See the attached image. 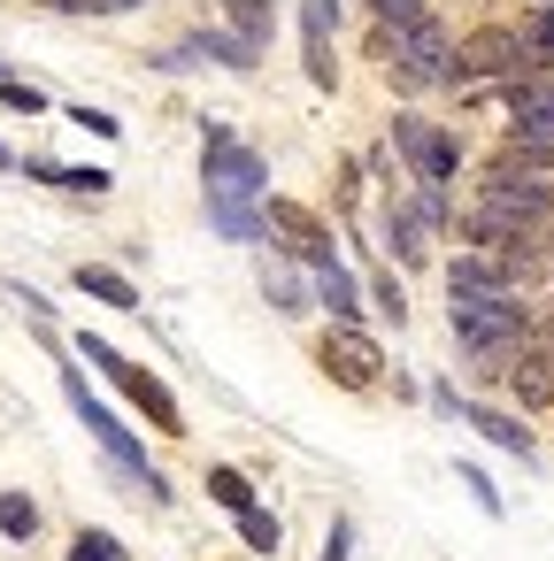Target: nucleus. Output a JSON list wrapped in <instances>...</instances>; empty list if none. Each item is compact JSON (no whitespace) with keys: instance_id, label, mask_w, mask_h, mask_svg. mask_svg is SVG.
Segmentation results:
<instances>
[{"instance_id":"obj_36","label":"nucleus","mask_w":554,"mask_h":561,"mask_svg":"<svg viewBox=\"0 0 554 561\" xmlns=\"http://www.w3.org/2000/svg\"><path fill=\"white\" fill-rule=\"evenodd\" d=\"M531 9H539V0H531Z\"/></svg>"},{"instance_id":"obj_12","label":"nucleus","mask_w":554,"mask_h":561,"mask_svg":"<svg viewBox=\"0 0 554 561\" xmlns=\"http://www.w3.org/2000/svg\"><path fill=\"white\" fill-rule=\"evenodd\" d=\"M508 400H516V415H546L554 408V354H539V346H523L516 362H508Z\"/></svg>"},{"instance_id":"obj_27","label":"nucleus","mask_w":554,"mask_h":561,"mask_svg":"<svg viewBox=\"0 0 554 561\" xmlns=\"http://www.w3.org/2000/svg\"><path fill=\"white\" fill-rule=\"evenodd\" d=\"M208 500H224V507L239 515V507H247L255 492H247V477H239V469H208Z\"/></svg>"},{"instance_id":"obj_9","label":"nucleus","mask_w":554,"mask_h":561,"mask_svg":"<svg viewBox=\"0 0 554 561\" xmlns=\"http://www.w3.org/2000/svg\"><path fill=\"white\" fill-rule=\"evenodd\" d=\"M262 247L285 262H316V254H331V224L285 193H262Z\"/></svg>"},{"instance_id":"obj_34","label":"nucleus","mask_w":554,"mask_h":561,"mask_svg":"<svg viewBox=\"0 0 554 561\" xmlns=\"http://www.w3.org/2000/svg\"><path fill=\"white\" fill-rule=\"evenodd\" d=\"M0 170H16V154H9V147H0Z\"/></svg>"},{"instance_id":"obj_14","label":"nucleus","mask_w":554,"mask_h":561,"mask_svg":"<svg viewBox=\"0 0 554 561\" xmlns=\"http://www.w3.org/2000/svg\"><path fill=\"white\" fill-rule=\"evenodd\" d=\"M500 262L516 270V285H539V277H554V224H531V231H516V239L500 247Z\"/></svg>"},{"instance_id":"obj_22","label":"nucleus","mask_w":554,"mask_h":561,"mask_svg":"<svg viewBox=\"0 0 554 561\" xmlns=\"http://www.w3.org/2000/svg\"><path fill=\"white\" fill-rule=\"evenodd\" d=\"M239 538H247L255 553H278V546H285V530H278V515H270L262 500H247V507H239Z\"/></svg>"},{"instance_id":"obj_10","label":"nucleus","mask_w":554,"mask_h":561,"mask_svg":"<svg viewBox=\"0 0 554 561\" xmlns=\"http://www.w3.org/2000/svg\"><path fill=\"white\" fill-rule=\"evenodd\" d=\"M500 293H523V285H516V270H508L500 254L462 247V254L446 262V300H500Z\"/></svg>"},{"instance_id":"obj_15","label":"nucleus","mask_w":554,"mask_h":561,"mask_svg":"<svg viewBox=\"0 0 554 561\" xmlns=\"http://www.w3.org/2000/svg\"><path fill=\"white\" fill-rule=\"evenodd\" d=\"M423 16H431V0H370V55L385 62L393 39H400L408 24H423Z\"/></svg>"},{"instance_id":"obj_4","label":"nucleus","mask_w":554,"mask_h":561,"mask_svg":"<svg viewBox=\"0 0 554 561\" xmlns=\"http://www.w3.org/2000/svg\"><path fill=\"white\" fill-rule=\"evenodd\" d=\"M63 392H70V415H78V423L101 438V454H109V461H116V469H124V477L147 492V500H170V484H162V477H155V461H147V446H139V438H132V431H124L109 408H101V392L86 385V369H70V354H63Z\"/></svg>"},{"instance_id":"obj_7","label":"nucleus","mask_w":554,"mask_h":561,"mask_svg":"<svg viewBox=\"0 0 554 561\" xmlns=\"http://www.w3.org/2000/svg\"><path fill=\"white\" fill-rule=\"evenodd\" d=\"M308 354H316V369H324L339 392H377V385H385V346H377V331H362V323H324V331L308 339Z\"/></svg>"},{"instance_id":"obj_5","label":"nucleus","mask_w":554,"mask_h":561,"mask_svg":"<svg viewBox=\"0 0 554 561\" xmlns=\"http://www.w3.org/2000/svg\"><path fill=\"white\" fill-rule=\"evenodd\" d=\"M78 354H86V362H93V369H101V377H109V385H116L147 423H155V431H162V438H178V431H185V408H178V392H170L155 369H139L132 354H116L101 331H78Z\"/></svg>"},{"instance_id":"obj_21","label":"nucleus","mask_w":554,"mask_h":561,"mask_svg":"<svg viewBox=\"0 0 554 561\" xmlns=\"http://www.w3.org/2000/svg\"><path fill=\"white\" fill-rule=\"evenodd\" d=\"M408 208H416V224H423V231H454V193H446V185H416V193H408Z\"/></svg>"},{"instance_id":"obj_26","label":"nucleus","mask_w":554,"mask_h":561,"mask_svg":"<svg viewBox=\"0 0 554 561\" xmlns=\"http://www.w3.org/2000/svg\"><path fill=\"white\" fill-rule=\"evenodd\" d=\"M370 300H377V316H385V323H408V293H400V285L385 277V270L370 277Z\"/></svg>"},{"instance_id":"obj_20","label":"nucleus","mask_w":554,"mask_h":561,"mask_svg":"<svg viewBox=\"0 0 554 561\" xmlns=\"http://www.w3.org/2000/svg\"><path fill=\"white\" fill-rule=\"evenodd\" d=\"M224 16H231V32L262 55V47H270V32H278V24H270V16H278V0H224Z\"/></svg>"},{"instance_id":"obj_31","label":"nucleus","mask_w":554,"mask_h":561,"mask_svg":"<svg viewBox=\"0 0 554 561\" xmlns=\"http://www.w3.org/2000/svg\"><path fill=\"white\" fill-rule=\"evenodd\" d=\"M63 193H86V201H101V193H109V170H70V162H63Z\"/></svg>"},{"instance_id":"obj_2","label":"nucleus","mask_w":554,"mask_h":561,"mask_svg":"<svg viewBox=\"0 0 554 561\" xmlns=\"http://www.w3.org/2000/svg\"><path fill=\"white\" fill-rule=\"evenodd\" d=\"M531 308H523V293H500V300H454V346H462V362L477 369V377H508V362L531 346Z\"/></svg>"},{"instance_id":"obj_17","label":"nucleus","mask_w":554,"mask_h":561,"mask_svg":"<svg viewBox=\"0 0 554 561\" xmlns=\"http://www.w3.org/2000/svg\"><path fill=\"white\" fill-rule=\"evenodd\" d=\"M70 285H78L86 300H101V308H116V316H139V285H132V277H116V270H101V262H86V270H70Z\"/></svg>"},{"instance_id":"obj_28","label":"nucleus","mask_w":554,"mask_h":561,"mask_svg":"<svg viewBox=\"0 0 554 561\" xmlns=\"http://www.w3.org/2000/svg\"><path fill=\"white\" fill-rule=\"evenodd\" d=\"M70 561H124V546H116L109 530H78V538H70Z\"/></svg>"},{"instance_id":"obj_23","label":"nucleus","mask_w":554,"mask_h":561,"mask_svg":"<svg viewBox=\"0 0 554 561\" xmlns=\"http://www.w3.org/2000/svg\"><path fill=\"white\" fill-rule=\"evenodd\" d=\"M32 530H39V500H32V492H0V538L24 546Z\"/></svg>"},{"instance_id":"obj_32","label":"nucleus","mask_w":554,"mask_h":561,"mask_svg":"<svg viewBox=\"0 0 554 561\" xmlns=\"http://www.w3.org/2000/svg\"><path fill=\"white\" fill-rule=\"evenodd\" d=\"M324 561H354V523H347V515H331V530H324Z\"/></svg>"},{"instance_id":"obj_25","label":"nucleus","mask_w":554,"mask_h":561,"mask_svg":"<svg viewBox=\"0 0 554 561\" xmlns=\"http://www.w3.org/2000/svg\"><path fill=\"white\" fill-rule=\"evenodd\" d=\"M454 477H462V484H470V500H477V507H485V515H508V507H500V484H493V477H485V469H477V461H454Z\"/></svg>"},{"instance_id":"obj_11","label":"nucleus","mask_w":554,"mask_h":561,"mask_svg":"<svg viewBox=\"0 0 554 561\" xmlns=\"http://www.w3.org/2000/svg\"><path fill=\"white\" fill-rule=\"evenodd\" d=\"M308 270V300L331 316V323H362V293H354V270L339 262V254H316V262H301Z\"/></svg>"},{"instance_id":"obj_3","label":"nucleus","mask_w":554,"mask_h":561,"mask_svg":"<svg viewBox=\"0 0 554 561\" xmlns=\"http://www.w3.org/2000/svg\"><path fill=\"white\" fill-rule=\"evenodd\" d=\"M385 78H393V93H400V101H423V93H462L454 32H446L439 16L408 24V32L393 39V55H385Z\"/></svg>"},{"instance_id":"obj_24","label":"nucleus","mask_w":554,"mask_h":561,"mask_svg":"<svg viewBox=\"0 0 554 561\" xmlns=\"http://www.w3.org/2000/svg\"><path fill=\"white\" fill-rule=\"evenodd\" d=\"M339 9H347V0H301V39H331Z\"/></svg>"},{"instance_id":"obj_13","label":"nucleus","mask_w":554,"mask_h":561,"mask_svg":"<svg viewBox=\"0 0 554 561\" xmlns=\"http://www.w3.org/2000/svg\"><path fill=\"white\" fill-rule=\"evenodd\" d=\"M462 423L485 438V446H500V454H516V461H539V438H531V423L523 415H508V408H477V400H462Z\"/></svg>"},{"instance_id":"obj_6","label":"nucleus","mask_w":554,"mask_h":561,"mask_svg":"<svg viewBox=\"0 0 554 561\" xmlns=\"http://www.w3.org/2000/svg\"><path fill=\"white\" fill-rule=\"evenodd\" d=\"M393 154L416 185H454V170H462V139L446 124H431L416 101H400V116H393Z\"/></svg>"},{"instance_id":"obj_8","label":"nucleus","mask_w":554,"mask_h":561,"mask_svg":"<svg viewBox=\"0 0 554 561\" xmlns=\"http://www.w3.org/2000/svg\"><path fill=\"white\" fill-rule=\"evenodd\" d=\"M454 62H462V93H493L500 78L531 70V62H523V32H516V24H477L470 39H454Z\"/></svg>"},{"instance_id":"obj_29","label":"nucleus","mask_w":554,"mask_h":561,"mask_svg":"<svg viewBox=\"0 0 554 561\" xmlns=\"http://www.w3.org/2000/svg\"><path fill=\"white\" fill-rule=\"evenodd\" d=\"M0 101H9L16 116H47V93L39 85H16V78H0Z\"/></svg>"},{"instance_id":"obj_19","label":"nucleus","mask_w":554,"mask_h":561,"mask_svg":"<svg viewBox=\"0 0 554 561\" xmlns=\"http://www.w3.org/2000/svg\"><path fill=\"white\" fill-rule=\"evenodd\" d=\"M516 32H523V62H531V70H554V0L523 9V16H516Z\"/></svg>"},{"instance_id":"obj_18","label":"nucleus","mask_w":554,"mask_h":561,"mask_svg":"<svg viewBox=\"0 0 554 561\" xmlns=\"http://www.w3.org/2000/svg\"><path fill=\"white\" fill-rule=\"evenodd\" d=\"M185 55H208V62H224V70H255V62H262V55H255L231 24H224V32H216V24H201V32L185 39Z\"/></svg>"},{"instance_id":"obj_1","label":"nucleus","mask_w":554,"mask_h":561,"mask_svg":"<svg viewBox=\"0 0 554 561\" xmlns=\"http://www.w3.org/2000/svg\"><path fill=\"white\" fill-rule=\"evenodd\" d=\"M201 193H208V224L224 239L262 247V193H270L262 147H247L231 131H208V147H201Z\"/></svg>"},{"instance_id":"obj_16","label":"nucleus","mask_w":554,"mask_h":561,"mask_svg":"<svg viewBox=\"0 0 554 561\" xmlns=\"http://www.w3.org/2000/svg\"><path fill=\"white\" fill-rule=\"evenodd\" d=\"M385 247H393V262H400V270H423V262H431V231L416 224V208H408V201H393V208H385Z\"/></svg>"},{"instance_id":"obj_30","label":"nucleus","mask_w":554,"mask_h":561,"mask_svg":"<svg viewBox=\"0 0 554 561\" xmlns=\"http://www.w3.org/2000/svg\"><path fill=\"white\" fill-rule=\"evenodd\" d=\"M70 124H78V131H93V139H124V124H116L109 108H70Z\"/></svg>"},{"instance_id":"obj_33","label":"nucleus","mask_w":554,"mask_h":561,"mask_svg":"<svg viewBox=\"0 0 554 561\" xmlns=\"http://www.w3.org/2000/svg\"><path fill=\"white\" fill-rule=\"evenodd\" d=\"M39 9H55V16H116L109 0H39Z\"/></svg>"},{"instance_id":"obj_35","label":"nucleus","mask_w":554,"mask_h":561,"mask_svg":"<svg viewBox=\"0 0 554 561\" xmlns=\"http://www.w3.org/2000/svg\"><path fill=\"white\" fill-rule=\"evenodd\" d=\"M109 9H139V0H109Z\"/></svg>"}]
</instances>
